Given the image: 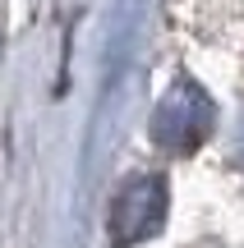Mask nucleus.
<instances>
[{
	"instance_id": "f257e3e1",
	"label": "nucleus",
	"mask_w": 244,
	"mask_h": 248,
	"mask_svg": "<svg viewBox=\"0 0 244 248\" xmlns=\"http://www.w3.org/2000/svg\"><path fill=\"white\" fill-rule=\"evenodd\" d=\"M212 120H217L212 97L194 78H175L152 110V142L162 152H171V156H189L212 133Z\"/></svg>"
},
{
	"instance_id": "f03ea898",
	"label": "nucleus",
	"mask_w": 244,
	"mask_h": 248,
	"mask_svg": "<svg viewBox=\"0 0 244 248\" xmlns=\"http://www.w3.org/2000/svg\"><path fill=\"white\" fill-rule=\"evenodd\" d=\"M166 207H171V193H166V179L162 175H138L125 179L111 202V234L115 244H143L152 239L157 230L166 225Z\"/></svg>"
}]
</instances>
